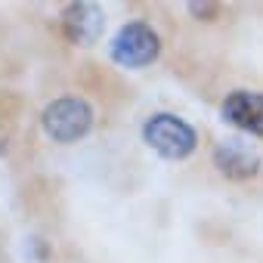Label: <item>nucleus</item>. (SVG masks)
Wrapping results in <instances>:
<instances>
[{
	"instance_id": "f257e3e1",
	"label": "nucleus",
	"mask_w": 263,
	"mask_h": 263,
	"mask_svg": "<svg viewBox=\"0 0 263 263\" xmlns=\"http://www.w3.org/2000/svg\"><path fill=\"white\" fill-rule=\"evenodd\" d=\"M143 140L149 149H155L167 161H183L198 146V134L192 130V124H186L171 111H158L143 124Z\"/></svg>"
},
{
	"instance_id": "f03ea898",
	"label": "nucleus",
	"mask_w": 263,
	"mask_h": 263,
	"mask_svg": "<svg viewBox=\"0 0 263 263\" xmlns=\"http://www.w3.org/2000/svg\"><path fill=\"white\" fill-rule=\"evenodd\" d=\"M41 127L53 143H78L93 127V105L81 96L53 99L41 115Z\"/></svg>"
},
{
	"instance_id": "7ed1b4c3",
	"label": "nucleus",
	"mask_w": 263,
	"mask_h": 263,
	"mask_svg": "<svg viewBox=\"0 0 263 263\" xmlns=\"http://www.w3.org/2000/svg\"><path fill=\"white\" fill-rule=\"evenodd\" d=\"M158 53H161V41H158V31L149 22L121 25L111 47H108L111 62H118L121 68H146L158 59Z\"/></svg>"
},
{
	"instance_id": "20e7f679",
	"label": "nucleus",
	"mask_w": 263,
	"mask_h": 263,
	"mask_svg": "<svg viewBox=\"0 0 263 263\" xmlns=\"http://www.w3.org/2000/svg\"><path fill=\"white\" fill-rule=\"evenodd\" d=\"M260 164H263L260 152L241 137H226L214 146V167L226 180H248L260 171Z\"/></svg>"
},
{
	"instance_id": "39448f33",
	"label": "nucleus",
	"mask_w": 263,
	"mask_h": 263,
	"mask_svg": "<svg viewBox=\"0 0 263 263\" xmlns=\"http://www.w3.org/2000/svg\"><path fill=\"white\" fill-rule=\"evenodd\" d=\"M223 121L248 137H263V93L260 90H232L220 108Z\"/></svg>"
},
{
	"instance_id": "423d86ee",
	"label": "nucleus",
	"mask_w": 263,
	"mask_h": 263,
	"mask_svg": "<svg viewBox=\"0 0 263 263\" xmlns=\"http://www.w3.org/2000/svg\"><path fill=\"white\" fill-rule=\"evenodd\" d=\"M105 31V13L96 4H68L62 10V34L74 47H93Z\"/></svg>"
}]
</instances>
